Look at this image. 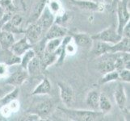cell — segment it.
I'll return each instance as SVG.
<instances>
[{
    "instance_id": "ffe728a7",
    "label": "cell",
    "mask_w": 130,
    "mask_h": 121,
    "mask_svg": "<svg viewBox=\"0 0 130 121\" xmlns=\"http://www.w3.org/2000/svg\"><path fill=\"white\" fill-rule=\"evenodd\" d=\"M27 71H28V75L32 76V77H37L42 71L41 60L38 57L36 56L33 59H32L28 66H27Z\"/></svg>"
},
{
    "instance_id": "4fadbf2b",
    "label": "cell",
    "mask_w": 130,
    "mask_h": 121,
    "mask_svg": "<svg viewBox=\"0 0 130 121\" xmlns=\"http://www.w3.org/2000/svg\"><path fill=\"white\" fill-rule=\"evenodd\" d=\"M72 40H74V43L76 46L85 48H91L93 39L91 36H89L87 33H74L71 35Z\"/></svg>"
},
{
    "instance_id": "7402d4cb",
    "label": "cell",
    "mask_w": 130,
    "mask_h": 121,
    "mask_svg": "<svg viewBox=\"0 0 130 121\" xmlns=\"http://www.w3.org/2000/svg\"><path fill=\"white\" fill-rule=\"evenodd\" d=\"M14 42V34L6 32V31H0V46L3 49H10Z\"/></svg>"
},
{
    "instance_id": "ba28073f",
    "label": "cell",
    "mask_w": 130,
    "mask_h": 121,
    "mask_svg": "<svg viewBox=\"0 0 130 121\" xmlns=\"http://www.w3.org/2000/svg\"><path fill=\"white\" fill-rule=\"evenodd\" d=\"M29 75L27 70L22 68L20 66L14 73L11 74L6 80V83L12 85L15 87H19L23 84L25 81L28 78Z\"/></svg>"
},
{
    "instance_id": "836d02e7",
    "label": "cell",
    "mask_w": 130,
    "mask_h": 121,
    "mask_svg": "<svg viewBox=\"0 0 130 121\" xmlns=\"http://www.w3.org/2000/svg\"><path fill=\"white\" fill-rule=\"evenodd\" d=\"M20 119L26 120V121H37V120H41V118L38 115L31 112L28 115H26L24 119Z\"/></svg>"
},
{
    "instance_id": "8fae6325",
    "label": "cell",
    "mask_w": 130,
    "mask_h": 121,
    "mask_svg": "<svg viewBox=\"0 0 130 121\" xmlns=\"http://www.w3.org/2000/svg\"><path fill=\"white\" fill-rule=\"evenodd\" d=\"M32 48V44H30V42L25 37L20 39L19 41H15L14 44H12L10 48V50L14 53L15 55L18 57H21L24 53L28 50V49Z\"/></svg>"
},
{
    "instance_id": "2e32d148",
    "label": "cell",
    "mask_w": 130,
    "mask_h": 121,
    "mask_svg": "<svg viewBox=\"0 0 130 121\" xmlns=\"http://www.w3.org/2000/svg\"><path fill=\"white\" fill-rule=\"evenodd\" d=\"M130 52V39L122 37L117 43L111 44L110 48V53H129Z\"/></svg>"
},
{
    "instance_id": "8992f818",
    "label": "cell",
    "mask_w": 130,
    "mask_h": 121,
    "mask_svg": "<svg viewBox=\"0 0 130 121\" xmlns=\"http://www.w3.org/2000/svg\"><path fill=\"white\" fill-rule=\"evenodd\" d=\"M60 89V96L62 102L67 107H70L73 105L74 101V92L69 84L66 82H59L57 83Z\"/></svg>"
},
{
    "instance_id": "74e56055",
    "label": "cell",
    "mask_w": 130,
    "mask_h": 121,
    "mask_svg": "<svg viewBox=\"0 0 130 121\" xmlns=\"http://www.w3.org/2000/svg\"><path fill=\"white\" fill-rule=\"evenodd\" d=\"M4 12H5V9H4V7H3L2 6H0V21H1L2 18L3 16Z\"/></svg>"
},
{
    "instance_id": "8d00e7d4",
    "label": "cell",
    "mask_w": 130,
    "mask_h": 121,
    "mask_svg": "<svg viewBox=\"0 0 130 121\" xmlns=\"http://www.w3.org/2000/svg\"><path fill=\"white\" fill-rule=\"evenodd\" d=\"M120 0H112V3H111V9H112V10H115L116 7V5H117V3H118V2H120Z\"/></svg>"
},
{
    "instance_id": "e0dca14e",
    "label": "cell",
    "mask_w": 130,
    "mask_h": 121,
    "mask_svg": "<svg viewBox=\"0 0 130 121\" xmlns=\"http://www.w3.org/2000/svg\"><path fill=\"white\" fill-rule=\"evenodd\" d=\"M48 0H38V1L36 3V4L33 6L32 11H31V14L28 19V23H33L37 20L39 16L41 15L42 13L44 8L47 5Z\"/></svg>"
},
{
    "instance_id": "5bb4252c",
    "label": "cell",
    "mask_w": 130,
    "mask_h": 121,
    "mask_svg": "<svg viewBox=\"0 0 130 121\" xmlns=\"http://www.w3.org/2000/svg\"><path fill=\"white\" fill-rule=\"evenodd\" d=\"M115 100L119 108L121 111H125L127 107V97L125 94L124 87L121 83H118L115 90Z\"/></svg>"
},
{
    "instance_id": "1f68e13d",
    "label": "cell",
    "mask_w": 130,
    "mask_h": 121,
    "mask_svg": "<svg viewBox=\"0 0 130 121\" xmlns=\"http://www.w3.org/2000/svg\"><path fill=\"white\" fill-rule=\"evenodd\" d=\"M0 114H1L3 117H8V116H10L12 112H11V109L9 108V107L8 105H2L1 107V108H0Z\"/></svg>"
},
{
    "instance_id": "e575fe53",
    "label": "cell",
    "mask_w": 130,
    "mask_h": 121,
    "mask_svg": "<svg viewBox=\"0 0 130 121\" xmlns=\"http://www.w3.org/2000/svg\"><path fill=\"white\" fill-rule=\"evenodd\" d=\"M121 36H122V37L129 38V37H130V21L128 24H125V26L123 28Z\"/></svg>"
},
{
    "instance_id": "ac0fdd59",
    "label": "cell",
    "mask_w": 130,
    "mask_h": 121,
    "mask_svg": "<svg viewBox=\"0 0 130 121\" xmlns=\"http://www.w3.org/2000/svg\"><path fill=\"white\" fill-rule=\"evenodd\" d=\"M51 91V83L47 78H44L32 92V95H48Z\"/></svg>"
},
{
    "instance_id": "4316f807",
    "label": "cell",
    "mask_w": 130,
    "mask_h": 121,
    "mask_svg": "<svg viewBox=\"0 0 130 121\" xmlns=\"http://www.w3.org/2000/svg\"><path fill=\"white\" fill-rule=\"evenodd\" d=\"M1 30L6 31V32H11L12 34H20V33L24 32V30H22L20 28L14 26L10 21H7L5 24H3L1 27Z\"/></svg>"
},
{
    "instance_id": "83f0119b",
    "label": "cell",
    "mask_w": 130,
    "mask_h": 121,
    "mask_svg": "<svg viewBox=\"0 0 130 121\" xmlns=\"http://www.w3.org/2000/svg\"><path fill=\"white\" fill-rule=\"evenodd\" d=\"M117 80H119L118 71L115 70L113 71H111V72L104 74V77L101 78L100 82L104 84V83L111 82H113V81H117Z\"/></svg>"
},
{
    "instance_id": "9a60e30c",
    "label": "cell",
    "mask_w": 130,
    "mask_h": 121,
    "mask_svg": "<svg viewBox=\"0 0 130 121\" xmlns=\"http://www.w3.org/2000/svg\"><path fill=\"white\" fill-rule=\"evenodd\" d=\"M111 46V44L109 43L100 41V40H93L91 48V52L95 57H100V56L105 54V53H109Z\"/></svg>"
},
{
    "instance_id": "4dcf8cb0",
    "label": "cell",
    "mask_w": 130,
    "mask_h": 121,
    "mask_svg": "<svg viewBox=\"0 0 130 121\" xmlns=\"http://www.w3.org/2000/svg\"><path fill=\"white\" fill-rule=\"evenodd\" d=\"M8 21H10L14 26L18 27V28H20L22 23H23V18H22V16L20 15H13Z\"/></svg>"
},
{
    "instance_id": "f35d334b",
    "label": "cell",
    "mask_w": 130,
    "mask_h": 121,
    "mask_svg": "<svg viewBox=\"0 0 130 121\" xmlns=\"http://www.w3.org/2000/svg\"><path fill=\"white\" fill-rule=\"evenodd\" d=\"M106 4H108V5H111V3H112V0H103Z\"/></svg>"
},
{
    "instance_id": "44dd1931",
    "label": "cell",
    "mask_w": 130,
    "mask_h": 121,
    "mask_svg": "<svg viewBox=\"0 0 130 121\" xmlns=\"http://www.w3.org/2000/svg\"><path fill=\"white\" fill-rule=\"evenodd\" d=\"M100 93L98 91H91L88 92L86 98V103L91 110H99V101H100Z\"/></svg>"
},
{
    "instance_id": "30bf717a",
    "label": "cell",
    "mask_w": 130,
    "mask_h": 121,
    "mask_svg": "<svg viewBox=\"0 0 130 121\" xmlns=\"http://www.w3.org/2000/svg\"><path fill=\"white\" fill-rule=\"evenodd\" d=\"M54 20H55L54 15L51 12V11L49 10L48 6L46 5L45 7L44 8L41 15H40L37 19V22L40 24V26L41 27L44 34L46 31L50 28V26L54 23Z\"/></svg>"
},
{
    "instance_id": "9c48e42d",
    "label": "cell",
    "mask_w": 130,
    "mask_h": 121,
    "mask_svg": "<svg viewBox=\"0 0 130 121\" xmlns=\"http://www.w3.org/2000/svg\"><path fill=\"white\" fill-rule=\"evenodd\" d=\"M69 31L66 28L61 26L60 24L53 23L44 35V38L46 40L56 38H63L66 35H68Z\"/></svg>"
},
{
    "instance_id": "cb8c5ba5",
    "label": "cell",
    "mask_w": 130,
    "mask_h": 121,
    "mask_svg": "<svg viewBox=\"0 0 130 121\" xmlns=\"http://www.w3.org/2000/svg\"><path fill=\"white\" fill-rule=\"evenodd\" d=\"M61 40L62 38H56V39H51L47 40V42L45 44V48H44V51L50 53H56L58 48L61 45Z\"/></svg>"
},
{
    "instance_id": "d590c367",
    "label": "cell",
    "mask_w": 130,
    "mask_h": 121,
    "mask_svg": "<svg viewBox=\"0 0 130 121\" xmlns=\"http://www.w3.org/2000/svg\"><path fill=\"white\" fill-rule=\"evenodd\" d=\"M7 73V65L5 63H0V77H4Z\"/></svg>"
},
{
    "instance_id": "d6a6232c",
    "label": "cell",
    "mask_w": 130,
    "mask_h": 121,
    "mask_svg": "<svg viewBox=\"0 0 130 121\" xmlns=\"http://www.w3.org/2000/svg\"><path fill=\"white\" fill-rule=\"evenodd\" d=\"M7 105L9 107V108L11 109L12 113L16 112V111L20 109V102L17 101V99L13 100L12 102H11L10 103H8Z\"/></svg>"
},
{
    "instance_id": "3957f363",
    "label": "cell",
    "mask_w": 130,
    "mask_h": 121,
    "mask_svg": "<svg viewBox=\"0 0 130 121\" xmlns=\"http://www.w3.org/2000/svg\"><path fill=\"white\" fill-rule=\"evenodd\" d=\"M91 38L93 40H100V41L114 44L117 43L122 38V37L118 34L116 28H115L113 26H111L110 28L103 30L100 32L92 35Z\"/></svg>"
},
{
    "instance_id": "5b68a950",
    "label": "cell",
    "mask_w": 130,
    "mask_h": 121,
    "mask_svg": "<svg viewBox=\"0 0 130 121\" xmlns=\"http://www.w3.org/2000/svg\"><path fill=\"white\" fill-rule=\"evenodd\" d=\"M24 33L25 34V37L28 39L30 44H32V45L38 42L44 37L43 30L37 21L31 23L28 26V28L24 30Z\"/></svg>"
},
{
    "instance_id": "ab89813d",
    "label": "cell",
    "mask_w": 130,
    "mask_h": 121,
    "mask_svg": "<svg viewBox=\"0 0 130 121\" xmlns=\"http://www.w3.org/2000/svg\"><path fill=\"white\" fill-rule=\"evenodd\" d=\"M89 1H93V2H100V0H89Z\"/></svg>"
},
{
    "instance_id": "603a6c76",
    "label": "cell",
    "mask_w": 130,
    "mask_h": 121,
    "mask_svg": "<svg viewBox=\"0 0 130 121\" xmlns=\"http://www.w3.org/2000/svg\"><path fill=\"white\" fill-rule=\"evenodd\" d=\"M111 107L112 105L107 97L104 94H100V101H99V110L101 111L103 113H106L111 110Z\"/></svg>"
},
{
    "instance_id": "277c9868",
    "label": "cell",
    "mask_w": 130,
    "mask_h": 121,
    "mask_svg": "<svg viewBox=\"0 0 130 121\" xmlns=\"http://www.w3.org/2000/svg\"><path fill=\"white\" fill-rule=\"evenodd\" d=\"M116 53H107L100 56V60L99 61L97 68L98 70L103 74L115 70V59Z\"/></svg>"
},
{
    "instance_id": "d4e9b609",
    "label": "cell",
    "mask_w": 130,
    "mask_h": 121,
    "mask_svg": "<svg viewBox=\"0 0 130 121\" xmlns=\"http://www.w3.org/2000/svg\"><path fill=\"white\" fill-rule=\"evenodd\" d=\"M21 57H21V61L20 65L22 68L27 70V66H28V63L32 61V59H33L36 57V53L32 48L28 49V50H27Z\"/></svg>"
},
{
    "instance_id": "7c38bea8",
    "label": "cell",
    "mask_w": 130,
    "mask_h": 121,
    "mask_svg": "<svg viewBox=\"0 0 130 121\" xmlns=\"http://www.w3.org/2000/svg\"><path fill=\"white\" fill-rule=\"evenodd\" d=\"M53 107V104L50 100H45L38 103L32 111H29V112L37 114L41 118V119H44V118L48 117L49 114L52 112Z\"/></svg>"
},
{
    "instance_id": "d6986e66",
    "label": "cell",
    "mask_w": 130,
    "mask_h": 121,
    "mask_svg": "<svg viewBox=\"0 0 130 121\" xmlns=\"http://www.w3.org/2000/svg\"><path fill=\"white\" fill-rule=\"evenodd\" d=\"M39 58H40V60H41L42 70L44 71V70H46L48 69V67L53 65L57 60V54L56 53H50L44 51L42 55Z\"/></svg>"
},
{
    "instance_id": "484cf974",
    "label": "cell",
    "mask_w": 130,
    "mask_h": 121,
    "mask_svg": "<svg viewBox=\"0 0 130 121\" xmlns=\"http://www.w3.org/2000/svg\"><path fill=\"white\" fill-rule=\"evenodd\" d=\"M19 92L20 89L18 87H15V88L11 92L7 94V95L3 97L2 98H0V104L1 105H7L8 103H10L13 100L17 99L18 96H19Z\"/></svg>"
},
{
    "instance_id": "7a4b0ae2",
    "label": "cell",
    "mask_w": 130,
    "mask_h": 121,
    "mask_svg": "<svg viewBox=\"0 0 130 121\" xmlns=\"http://www.w3.org/2000/svg\"><path fill=\"white\" fill-rule=\"evenodd\" d=\"M128 4L129 0H120V2H118L117 5L116 7L118 18V26L116 31L120 36H121L123 28L130 20V12L128 8Z\"/></svg>"
},
{
    "instance_id": "f546056e",
    "label": "cell",
    "mask_w": 130,
    "mask_h": 121,
    "mask_svg": "<svg viewBox=\"0 0 130 121\" xmlns=\"http://www.w3.org/2000/svg\"><path fill=\"white\" fill-rule=\"evenodd\" d=\"M130 77V70L128 69H122L118 71V78L119 80L125 82H129Z\"/></svg>"
},
{
    "instance_id": "52a82bcc",
    "label": "cell",
    "mask_w": 130,
    "mask_h": 121,
    "mask_svg": "<svg viewBox=\"0 0 130 121\" xmlns=\"http://www.w3.org/2000/svg\"><path fill=\"white\" fill-rule=\"evenodd\" d=\"M71 3L81 10L88 11L102 12L105 9L104 4L101 3L100 2H93L89 0H71Z\"/></svg>"
},
{
    "instance_id": "f1b7e54d",
    "label": "cell",
    "mask_w": 130,
    "mask_h": 121,
    "mask_svg": "<svg viewBox=\"0 0 130 121\" xmlns=\"http://www.w3.org/2000/svg\"><path fill=\"white\" fill-rule=\"evenodd\" d=\"M47 6L53 15L60 14L61 11V5L58 0H48Z\"/></svg>"
},
{
    "instance_id": "6da1fadb",
    "label": "cell",
    "mask_w": 130,
    "mask_h": 121,
    "mask_svg": "<svg viewBox=\"0 0 130 121\" xmlns=\"http://www.w3.org/2000/svg\"><path fill=\"white\" fill-rule=\"evenodd\" d=\"M67 117L74 121H95L104 118V113L95 110H76L70 107H58Z\"/></svg>"
}]
</instances>
